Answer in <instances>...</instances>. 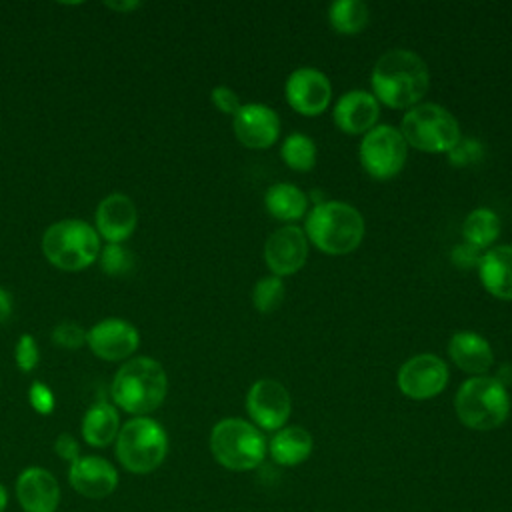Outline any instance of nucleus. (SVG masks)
<instances>
[{
	"instance_id": "nucleus-11",
	"label": "nucleus",
	"mask_w": 512,
	"mask_h": 512,
	"mask_svg": "<svg viewBox=\"0 0 512 512\" xmlns=\"http://www.w3.org/2000/svg\"><path fill=\"white\" fill-rule=\"evenodd\" d=\"M448 382V368L436 354H416L398 370V388L412 400H426L440 394Z\"/></svg>"
},
{
	"instance_id": "nucleus-2",
	"label": "nucleus",
	"mask_w": 512,
	"mask_h": 512,
	"mask_svg": "<svg viewBox=\"0 0 512 512\" xmlns=\"http://www.w3.org/2000/svg\"><path fill=\"white\" fill-rule=\"evenodd\" d=\"M168 394L164 366L150 356H132L116 370L110 396L118 410L134 416H148L158 410Z\"/></svg>"
},
{
	"instance_id": "nucleus-12",
	"label": "nucleus",
	"mask_w": 512,
	"mask_h": 512,
	"mask_svg": "<svg viewBox=\"0 0 512 512\" xmlns=\"http://www.w3.org/2000/svg\"><path fill=\"white\" fill-rule=\"evenodd\" d=\"M290 408V394L278 380H256L246 394L248 416L262 430H280L290 416Z\"/></svg>"
},
{
	"instance_id": "nucleus-5",
	"label": "nucleus",
	"mask_w": 512,
	"mask_h": 512,
	"mask_svg": "<svg viewBox=\"0 0 512 512\" xmlns=\"http://www.w3.org/2000/svg\"><path fill=\"white\" fill-rule=\"evenodd\" d=\"M116 458L132 474L154 472L168 454V436L150 416H134L120 426L114 442Z\"/></svg>"
},
{
	"instance_id": "nucleus-14",
	"label": "nucleus",
	"mask_w": 512,
	"mask_h": 512,
	"mask_svg": "<svg viewBox=\"0 0 512 512\" xmlns=\"http://www.w3.org/2000/svg\"><path fill=\"white\" fill-rule=\"evenodd\" d=\"M286 100L288 104L304 114V116H318L322 114L332 96L330 80L324 72L316 68H298L286 80Z\"/></svg>"
},
{
	"instance_id": "nucleus-7",
	"label": "nucleus",
	"mask_w": 512,
	"mask_h": 512,
	"mask_svg": "<svg viewBox=\"0 0 512 512\" xmlns=\"http://www.w3.org/2000/svg\"><path fill=\"white\" fill-rule=\"evenodd\" d=\"M210 452L220 466L242 472L262 464L266 442L254 424L242 418H224L210 432Z\"/></svg>"
},
{
	"instance_id": "nucleus-18",
	"label": "nucleus",
	"mask_w": 512,
	"mask_h": 512,
	"mask_svg": "<svg viewBox=\"0 0 512 512\" xmlns=\"http://www.w3.org/2000/svg\"><path fill=\"white\" fill-rule=\"evenodd\" d=\"M16 500L24 512H56L60 484L46 468L28 466L16 478Z\"/></svg>"
},
{
	"instance_id": "nucleus-27",
	"label": "nucleus",
	"mask_w": 512,
	"mask_h": 512,
	"mask_svg": "<svg viewBox=\"0 0 512 512\" xmlns=\"http://www.w3.org/2000/svg\"><path fill=\"white\" fill-rule=\"evenodd\" d=\"M282 160L286 162V166H290L292 170L298 172H306L316 164V144L312 138H308L306 134H290L280 148Z\"/></svg>"
},
{
	"instance_id": "nucleus-38",
	"label": "nucleus",
	"mask_w": 512,
	"mask_h": 512,
	"mask_svg": "<svg viewBox=\"0 0 512 512\" xmlns=\"http://www.w3.org/2000/svg\"><path fill=\"white\" fill-rule=\"evenodd\" d=\"M104 6H106V8H110V10H114V12H132V10L140 8V2H136V0H124V2H106Z\"/></svg>"
},
{
	"instance_id": "nucleus-10",
	"label": "nucleus",
	"mask_w": 512,
	"mask_h": 512,
	"mask_svg": "<svg viewBox=\"0 0 512 512\" xmlns=\"http://www.w3.org/2000/svg\"><path fill=\"white\" fill-rule=\"evenodd\" d=\"M86 346L104 362H126L140 346V332L124 318H104L86 330Z\"/></svg>"
},
{
	"instance_id": "nucleus-26",
	"label": "nucleus",
	"mask_w": 512,
	"mask_h": 512,
	"mask_svg": "<svg viewBox=\"0 0 512 512\" xmlns=\"http://www.w3.org/2000/svg\"><path fill=\"white\" fill-rule=\"evenodd\" d=\"M328 20L340 34H358L368 24V6L360 0H338L330 6Z\"/></svg>"
},
{
	"instance_id": "nucleus-17",
	"label": "nucleus",
	"mask_w": 512,
	"mask_h": 512,
	"mask_svg": "<svg viewBox=\"0 0 512 512\" xmlns=\"http://www.w3.org/2000/svg\"><path fill=\"white\" fill-rule=\"evenodd\" d=\"M70 486L84 498L100 500L110 496L118 486V472L102 456H80L68 468Z\"/></svg>"
},
{
	"instance_id": "nucleus-25",
	"label": "nucleus",
	"mask_w": 512,
	"mask_h": 512,
	"mask_svg": "<svg viewBox=\"0 0 512 512\" xmlns=\"http://www.w3.org/2000/svg\"><path fill=\"white\" fill-rule=\"evenodd\" d=\"M502 224L496 212L488 210V208H476L472 210L462 224V236L468 244L476 246V248H490L498 236H500Z\"/></svg>"
},
{
	"instance_id": "nucleus-4",
	"label": "nucleus",
	"mask_w": 512,
	"mask_h": 512,
	"mask_svg": "<svg viewBox=\"0 0 512 512\" xmlns=\"http://www.w3.org/2000/svg\"><path fill=\"white\" fill-rule=\"evenodd\" d=\"M304 230L306 238L312 240L318 250L340 256L356 250L362 242L364 218L352 204L326 200L314 204Z\"/></svg>"
},
{
	"instance_id": "nucleus-24",
	"label": "nucleus",
	"mask_w": 512,
	"mask_h": 512,
	"mask_svg": "<svg viewBox=\"0 0 512 512\" xmlns=\"http://www.w3.org/2000/svg\"><path fill=\"white\" fill-rule=\"evenodd\" d=\"M264 206L278 220H298L308 208V198L298 186L280 182L266 190Z\"/></svg>"
},
{
	"instance_id": "nucleus-6",
	"label": "nucleus",
	"mask_w": 512,
	"mask_h": 512,
	"mask_svg": "<svg viewBox=\"0 0 512 512\" xmlns=\"http://www.w3.org/2000/svg\"><path fill=\"white\" fill-rule=\"evenodd\" d=\"M456 416L472 430H494L510 414V396L494 376H474L462 382L454 398Z\"/></svg>"
},
{
	"instance_id": "nucleus-9",
	"label": "nucleus",
	"mask_w": 512,
	"mask_h": 512,
	"mask_svg": "<svg viewBox=\"0 0 512 512\" xmlns=\"http://www.w3.org/2000/svg\"><path fill=\"white\" fill-rule=\"evenodd\" d=\"M408 144L400 130L392 126H376L364 134L360 144V164L376 180L394 178L406 162Z\"/></svg>"
},
{
	"instance_id": "nucleus-16",
	"label": "nucleus",
	"mask_w": 512,
	"mask_h": 512,
	"mask_svg": "<svg viewBox=\"0 0 512 512\" xmlns=\"http://www.w3.org/2000/svg\"><path fill=\"white\" fill-rule=\"evenodd\" d=\"M232 128L246 148H270L280 134L278 114L266 104H242L232 116Z\"/></svg>"
},
{
	"instance_id": "nucleus-22",
	"label": "nucleus",
	"mask_w": 512,
	"mask_h": 512,
	"mask_svg": "<svg viewBox=\"0 0 512 512\" xmlns=\"http://www.w3.org/2000/svg\"><path fill=\"white\" fill-rule=\"evenodd\" d=\"M120 426L118 408L108 400H96L82 416L80 434L88 446L106 448L116 442Z\"/></svg>"
},
{
	"instance_id": "nucleus-21",
	"label": "nucleus",
	"mask_w": 512,
	"mask_h": 512,
	"mask_svg": "<svg viewBox=\"0 0 512 512\" xmlns=\"http://www.w3.org/2000/svg\"><path fill=\"white\" fill-rule=\"evenodd\" d=\"M478 276L492 296L512 300V244L492 246L482 252Z\"/></svg>"
},
{
	"instance_id": "nucleus-8",
	"label": "nucleus",
	"mask_w": 512,
	"mask_h": 512,
	"mask_svg": "<svg viewBox=\"0 0 512 512\" xmlns=\"http://www.w3.org/2000/svg\"><path fill=\"white\" fill-rule=\"evenodd\" d=\"M400 134L406 144L424 152H450L462 138L458 120L434 102L412 106L402 118Z\"/></svg>"
},
{
	"instance_id": "nucleus-15",
	"label": "nucleus",
	"mask_w": 512,
	"mask_h": 512,
	"mask_svg": "<svg viewBox=\"0 0 512 512\" xmlns=\"http://www.w3.org/2000/svg\"><path fill=\"white\" fill-rule=\"evenodd\" d=\"M308 256V238L298 226H282L274 230L264 244V260L274 276H290L298 272Z\"/></svg>"
},
{
	"instance_id": "nucleus-28",
	"label": "nucleus",
	"mask_w": 512,
	"mask_h": 512,
	"mask_svg": "<svg viewBox=\"0 0 512 512\" xmlns=\"http://www.w3.org/2000/svg\"><path fill=\"white\" fill-rule=\"evenodd\" d=\"M98 264L106 276H126L134 270V254L124 244H104L98 254Z\"/></svg>"
},
{
	"instance_id": "nucleus-1",
	"label": "nucleus",
	"mask_w": 512,
	"mask_h": 512,
	"mask_svg": "<svg viewBox=\"0 0 512 512\" xmlns=\"http://www.w3.org/2000/svg\"><path fill=\"white\" fill-rule=\"evenodd\" d=\"M370 80L376 100L390 108H412L428 92L430 74L416 52L396 48L378 58Z\"/></svg>"
},
{
	"instance_id": "nucleus-37",
	"label": "nucleus",
	"mask_w": 512,
	"mask_h": 512,
	"mask_svg": "<svg viewBox=\"0 0 512 512\" xmlns=\"http://www.w3.org/2000/svg\"><path fill=\"white\" fill-rule=\"evenodd\" d=\"M12 294L0 286V324H4L12 316Z\"/></svg>"
},
{
	"instance_id": "nucleus-29",
	"label": "nucleus",
	"mask_w": 512,
	"mask_h": 512,
	"mask_svg": "<svg viewBox=\"0 0 512 512\" xmlns=\"http://www.w3.org/2000/svg\"><path fill=\"white\" fill-rule=\"evenodd\" d=\"M284 300V282L278 276L260 278L252 290V302L258 312H274Z\"/></svg>"
},
{
	"instance_id": "nucleus-30",
	"label": "nucleus",
	"mask_w": 512,
	"mask_h": 512,
	"mask_svg": "<svg viewBox=\"0 0 512 512\" xmlns=\"http://www.w3.org/2000/svg\"><path fill=\"white\" fill-rule=\"evenodd\" d=\"M52 342L62 350H78L86 344V330L72 320H62L52 330Z\"/></svg>"
},
{
	"instance_id": "nucleus-39",
	"label": "nucleus",
	"mask_w": 512,
	"mask_h": 512,
	"mask_svg": "<svg viewBox=\"0 0 512 512\" xmlns=\"http://www.w3.org/2000/svg\"><path fill=\"white\" fill-rule=\"evenodd\" d=\"M6 506H8V492H6V488L0 484V512H4Z\"/></svg>"
},
{
	"instance_id": "nucleus-36",
	"label": "nucleus",
	"mask_w": 512,
	"mask_h": 512,
	"mask_svg": "<svg viewBox=\"0 0 512 512\" xmlns=\"http://www.w3.org/2000/svg\"><path fill=\"white\" fill-rule=\"evenodd\" d=\"M54 452H56V456L60 460H66V462L72 464L74 460L80 458V444H78V440L72 434L62 432L54 440Z\"/></svg>"
},
{
	"instance_id": "nucleus-20",
	"label": "nucleus",
	"mask_w": 512,
	"mask_h": 512,
	"mask_svg": "<svg viewBox=\"0 0 512 512\" xmlns=\"http://www.w3.org/2000/svg\"><path fill=\"white\" fill-rule=\"evenodd\" d=\"M448 354L460 370L478 376H484V372H488V368L494 364V354L488 340L470 330L456 332L450 338Z\"/></svg>"
},
{
	"instance_id": "nucleus-35",
	"label": "nucleus",
	"mask_w": 512,
	"mask_h": 512,
	"mask_svg": "<svg viewBox=\"0 0 512 512\" xmlns=\"http://www.w3.org/2000/svg\"><path fill=\"white\" fill-rule=\"evenodd\" d=\"M480 258H482V252H480V248H476V246H472V244H468V242H462V244H458L454 250H452V264L454 266H458V268H462V270H470V268H478V264H480Z\"/></svg>"
},
{
	"instance_id": "nucleus-32",
	"label": "nucleus",
	"mask_w": 512,
	"mask_h": 512,
	"mask_svg": "<svg viewBox=\"0 0 512 512\" xmlns=\"http://www.w3.org/2000/svg\"><path fill=\"white\" fill-rule=\"evenodd\" d=\"M28 402L32 406L34 412L42 414V416H48L54 412V406H56V398H54V392L48 384H44L42 380H34L28 388Z\"/></svg>"
},
{
	"instance_id": "nucleus-33",
	"label": "nucleus",
	"mask_w": 512,
	"mask_h": 512,
	"mask_svg": "<svg viewBox=\"0 0 512 512\" xmlns=\"http://www.w3.org/2000/svg\"><path fill=\"white\" fill-rule=\"evenodd\" d=\"M482 156V146L478 140H470V138H460L456 142V146L448 152L450 164L454 166H468L476 160H480Z\"/></svg>"
},
{
	"instance_id": "nucleus-13",
	"label": "nucleus",
	"mask_w": 512,
	"mask_h": 512,
	"mask_svg": "<svg viewBox=\"0 0 512 512\" xmlns=\"http://www.w3.org/2000/svg\"><path fill=\"white\" fill-rule=\"evenodd\" d=\"M138 224V210L130 196L110 192L104 196L94 212V228L106 244H122L128 240Z\"/></svg>"
},
{
	"instance_id": "nucleus-34",
	"label": "nucleus",
	"mask_w": 512,
	"mask_h": 512,
	"mask_svg": "<svg viewBox=\"0 0 512 512\" xmlns=\"http://www.w3.org/2000/svg\"><path fill=\"white\" fill-rule=\"evenodd\" d=\"M210 100H212V104L222 112V114H230V116H234L238 110H240V100H238V94L232 90V88H228V86H216V88H212V92H210Z\"/></svg>"
},
{
	"instance_id": "nucleus-23",
	"label": "nucleus",
	"mask_w": 512,
	"mask_h": 512,
	"mask_svg": "<svg viewBox=\"0 0 512 512\" xmlns=\"http://www.w3.org/2000/svg\"><path fill=\"white\" fill-rule=\"evenodd\" d=\"M312 436L302 426L280 428L270 440V454L274 462L282 466H296L304 462L312 452Z\"/></svg>"
},
{
	"instance_id": "nucleus-31",
	"label": "nucleus",
	"mask_w": 512,
	"mask_h": 512,
	"mask_svg": "<svg viewBox=\"0 0 512 512\" xmlns=\"http://www.w3.org/2000/svg\"><path fill=\"white\" fill-rule=\"evenodd\" d=\"M14 362H16V366L24 374L32 372L38 366V362H40V348H38V342H36V338L32 334H26V332L20 334V338H18V342L14 346Z\"/></svg>"
},
{
	"instance_id": "nucleus-3",
	"label": "nucleus",
	"mask_w": 512,
	"mask_h": 512,
	"mask_svg": "<svg viewBox=\"0 0 512 512\" xmlns=\"http://www.w3.org/2000/svg\"><path fill=\"white\" fill-rule=\"evenodd\" d=\"M44 258L62 272H80L90 268L100 254L102 240L94 228L80 218L52 222L40 240Z\"/></svg>"
},
{
	"instance_id": "nucleus-19",
	"label": "nucleus",
	"mask_w": 512,
	"mask_h": 512,
	"mask_svg": "<svg viewBox=\"0 0 512 512\" xmlns=\"http://www.w3.org/2000/svg\"><path fill=\"white\" fill-rule=\"evenodd\" d=\"M380 106L374 94L366 90H350L340 96L334 106V122L342 132L366 134L374 128Z\"/></svg>"
}]
</instances>
